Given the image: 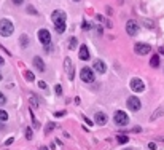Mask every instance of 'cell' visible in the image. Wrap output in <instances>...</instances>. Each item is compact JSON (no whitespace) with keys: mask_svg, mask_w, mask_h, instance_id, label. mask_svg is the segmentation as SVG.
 <instances>
[{"mask_svg":"<svg viewBox=\"0 0 164 150\" xmlns=\"http://www.w3.org/2000/svg\"><path fill=\"white\" fill-rule=\"evenodd\" d=\"M53 22H54V27H56V32L58 34H62L65 30V19H67V16H65V13L62 10H54L53 11Z\"/></svg>","mask_w":164,"mask_h":150,"instance_id":"6da1fadb","label":"cell"},{"mask_svg":"<svg viewBox=\"0 0 164 150\" xmlns=\"http://www.w3.org/2000/svg\"><path fill=\"white\" fill-rule=\"evenodd\" d=\"M15 30V26L10 19H0V35L3 37H10Z\"/></svg>","mask_w":164,"mask_h":150,"instance_id":"7a4b0ae2","label":"cell"},{"mask_svg":"<svg viewBox=\"0 0 164 150\" xmlns=\"http://www.w3.org/2000/svg\"><path fill=\"white\" fill-rule=\"evenodd\" d=\"M80 78H81L85 83H92L94 82V72L89 67H83L81 72H80Z\"/></svg>","mask_w":164,"mask_h":150,"instance_id":"3957f363","label":"cell"},{"mask_svg":"<svg viewBox=\"0 0 164 150\" xmlns=\"http://www.w3.org/2000/svg\"><path fill=\"white\" fill-rule=\"evenodd\" d=\"M128 121H129V118H128V115H126L124 112L118 110L115 114V123L118 126H126V125H128Z\"/></svg>","mask_w":164,"mask_h":150,"instance_id":"277c9868","label":"cell"},{"mask_svg":"<svg viewBox=\"0 0 164 150\" xmlns=\"http://www.w3.org/2000/svg\"><path fill=\"white\" fill-rule=\"evenodd\" d=\"M134 51H135L137 54L143 56V54H148L150 51H151V46H150L148 43H135V46H134Z\"/></svg>","mask_w":164,"mask_h":150,"instance_id":"5b68a950","label":"cell"},{"mask_svg":"<svg viewBox=\"0 0 164 150\" xmlns=\"http://www.w3.org/2000/svg\"><path fill=\"white\" fill-rule=\"evenodd\" d=\"M38 40H40V43H41V45L48 46V45H49V42H51V35H49V32L46 30V29H40V30H38Z\"/></svg>","mask_w":164,"mask_h":150,"instance_id":"8992f818","label":"cell"},{"mask_svg":"<svg viewBox=\"0 0 164 150\" xmlns=\"http://www.w3.org/2000/svg\"><path fill=\"white\" fill-rule=\"evenodd\" d=\"M129 85H131V90L135 91V93H140V91L145 90V85H143V82L140 80V78H132Z\"/></svg>","mask_w":164,"mask_h":150,"instance_id":"52a82bcc","label":"cell"},{"mask_svg":"<svg viewBox=\"0 0 164 150\" xmlns=\"http://www.w3.org/2000/svg\"><path fill=\"white\" fill-rule=\"evenodd\" d=\"M126 32L131 35V37H134V35H137V32H139V26H137V22L135 21H128L126 22Z\"/></svg>","mask_w":164,"mask_h":150,"instance_id":"ba28073f","label":"cell"},{"mask_svg":"<svg viewBox=\"0 0 164 150\" xmlns=\"http://www.w3.org/2000/svg\"><path fill=\"white\" fill-rule=\"evenodd\" d=\"M64 69H65V72H67L70 80H73L75 74H73V64H72V59H70V58H65V61H64Z\"/></svg>","mask_w":164,"mask_h":150,"instance_id":"9c48e42d","label":"cell"},{"mask_svg":"<svg viewBox=\"0 0 164 150\" xmlns=\"http://www.w3.org/2000/svg\"><path fill=\"white\" fill-rule=\"evenodd\" d=\"M128 107L132 112H137L140 110V101H139V97H135V96H131L129 99H128Z\"/></svg>","mask_w":164,"mask_h":150,"instance_id":"30bf717a","label":"cell"},{"mask_svg":"<svg viewBox=\"0 0 164 150\" xmlns=\"http://www.w3.org/2000/svg\"><path fill=\"white\" fill-rule=\"evenodd\" d=\"M92 67H94L96 72H99V74H105V70H107V65L104 61H100V59H96L94 62H92Z\"/></svg>","mask_w":164,"mask_h":150,"instance_id":"8fae6325","label":"cell"},{"mask_svg":"<svg viewBox=\"0 0 164 150\" xmlns=\"http://www.w3.org/2000/svg\"><path fill=\"white\" fill-rule=\"evenodd\" d=\"M80 59H81V61H88V59H89V51H88V46L86 45H81V46H80Z\"/></svg>","mask_w":164,"mask_h":150,"instance_id":"7c38bea8","label":"cell"},{"mask_svg":"<svg viewBox=\"0 0 164 150\" xmlns=\"http://www.w3.org/2000/svg\"><path fill=\"white\" fill-rule=\"evenodd\" d=\"M94 120H96V123H97V125L104 126V125L107 123V115H105V114H102V112H97Z\"/></svg>","mask_w":164,"mask_h":150,"instance_id":"4fadbf2b","label":"cell"},{"mask_svg":"<svg viewBox=\"0 0 164 150\" xmlns=\"http://www.w3.org/2000/svg\"><path fill=\"white\" fill-rule=\"evenodd\" d=\"M34 65L40 70V72H43V70H45V62L41 61L40 56H35V58H34Z\"/></svg>","mask_w":164,"mask_h":150,"instance_id":"5bb4252c","label":"cell"},{"mask_svg":"<svg viewBox=\"0 0 164 150\" xmlns=\"http://www.w3.org/2000/svg\"><path fill=\"white\" fill-rule=\"evenodd\" d=\"M29 102H30L32 109H37V107H38V101H37L35 94H30V96H29Z\"/></svg>","mask_w":164,"mask_h":150,"instance_id":"9a60e30c","label":"cell"},{"mask_svg":"<svg viewBox=\"0 0 164 150\" xmlns=\"http://www.w3.org/2000/svg\"><path fill=\"white\" fill-rule=\"evenodd\" d=\"M150 65H151V67H158L159 65V56L158 54H154L151 59H150Z\"/></svg>","mask_w":164,"mask_h":150,"instance_id":"2e32d148","label":"cell"},{"mask_svg":"<svg viewBox=\"0 0 164 150\" xmlns=\"http://www.w3.org/2000/svg\"><path fill=\"white\" fill-rule=\"evenodd\" d=\"M21 46H22V48H27V45H29V37H27V35H21Z\"/></svg>","mask_w":164,"mask_h":150,"instance_id":"e0dca14e","label":"cell"},{"mask_svg":"<svg viewBox=\"0 0 164 150\" xmlns=\"http://www.w3.org/2000/svg\"><path fill=\"white\" fill-rule=\"evenodd\" d=\"M116 140H118V144H126L129 140V137H128V136H124V134H120L118 137H116Z\"/></svg>","mask_w":164,"mask_h":150,"instance_id":"ac0fdd59","label":"cell"},{"mask_svg":"<svg viewBox=\"0 0 164 150\" xmlns=\"http://www.w3.org/2000/svg\"><path fill=\"white\" fill-rule=\"evenodd\" d=\"M69 48H70V50H75V48H77V39H75V37H72V39H70Z\"/></svg>","mask_w":164,"mask_h":150,"instance_id":"d6986e66","label":"cell"},{"mask_svg":"<svg viewBox=\"0 0 164 150\" xmlns=\"http://www.w3.org/2000/svg\"><path fill=\"white\" fill-rule=\"evenodd\" d=\"M0 120H2V121L8 120V114H7L5 110H2V109H0Z\"/></svg>","mask_w":164,"mask_h":150,"instance_id":"ffe728a7","label":"cell"},{"mask_svg":"<svg viewBox=\"0 0 164 150\" xmlns=\"http://www.w3.org/2000/svg\"><path fill=\"white\" fill-rule=\"evenodd\" d=\"M24 77H26V80H29V82H32V80H34V74H32V72H26L24 74Z\"/></svg>","mask_w":164,"mask_h":150,"instance_id":"44dd1931","label":"cell"},{"mask_svg":"<svg viewBox=\"0 0 164 150\" xmlns=\"http://www.w3.org/2000/svg\"><path fill=\"white\" fill-rule=\"evenodd\" d=\"M54 126H56V125L53 123V121H51V123H48V126H46V128H45V133L48 134V133H49L51 129H54Z\"/></svg>","mask_w":164,"mask_h":150,"instance_id":"7402d4cb","label":"cell"},{"mask_svg":"<svg viewBox=\"0 0 164 150\" xmlns=\"http://www.w3.org/2000/svg\"><path fill=\"white\" fill-rule=\"evenodd\" d=\"M54 91H56V94H58V96H62V88H61V85H56Z\"/></svg>","mask_w":164,"mask_h":150,"instance_id":"603a6c76","label":"cell"},{"mask_svg":"<svg viewBox=\"0 0 164 150\" xmlns=\"http://www.w3.org/2000/svg\"><path fill=\"white\" fill-rule=\"evenodd\" d=\"M27 13H30V15H38V13H37V10H35V8L34 7H27Z\"/></svg>","mask_w":164,"mask_h":150,"instance_id":"cb8c5ba5","label":"cell"},{"mask_svg":"<svg viewBox=\"0 0 164 150\" xmlns=\"http://www.w3.org/2000/svg\"><path fill=\"white\" fill-rule=\"evenodd\" d=\"M164 114V110L161 109V110H158V112H154V114L151 115V120H154V118H156V117H159V115H163Z\"/></svg>","mask_w":164,"mask_h":150,"instance_id":"d4e9b609","label":"cell"},{"mask_svg":"<svg viewBox=\"0 0 164 150\" xmlns=\"http://www.w3.org/2000/svg\"><path fill=\"white\" fill-rule=\"evenodd\" d=\"M7 102V97L3 96V93H0V105H3Z\"/></svg>","mask_w":164,"mask_h":150,"instance_id":"484cf974","label":"cell"},{"mask_svg":"<svg viewBox=\"0 0 164 150\" xmlns=\"http://www.w3.org/2000/svg\"><path fill=\"white\" fill-rule=\"evenodd\" d=\"M26 137H27V139H32V129H30V128L26 129Z\"/></svg>","mask_w":164,"mask_h":150,"instance_id":"4316f807","label":"cell"},{"mask_svg":"<svg viewBox=\"0 0 164 150\" xmlns=\"http://www.w3.org/2000/svg\"><path fill=\"white\" fill-rule=\"evenodd\" d=\"M38 86L41 88V90H46V83H45V82H41V80L38 82Z\"/></svg>","mask_w":164,"mask_h":150,"instance_id":"83f0119b","label":"cell"},{"mask_svg":"<svg viewBox=\"0 0 164 150\" xmlns=\"http://www.w3.org/2000/svg\"><path fill=\"white\" fill-rule=\"evenodd\" d=\"M143 24H145V26H148L150 29H151V27H153V22H151V21H143Z\"/></svg>","mask_w":164,"mask_h":150,"instance_id":"f1b7e54d","label":"cell"},{"mask_svg":"<svg viewBox=\"0 0 164 150\" xmlns=\"http://www.w3.org/2000/svg\"><path fill=\"white\" fill-rule=\"evenodd\" d=\"M148 147H150V150H156V145H154L153 142H151V144H150V145H148Z\"/></svg>","mask_w":164,"mask_h":150,"instance_id":"f546056e","label":"cell"},{"mask_svg":"<svg viewBox=\"0 0 164 150\" xmlns=\"http://www.w3.org/2000/svg\"><path fill=\"white\" fill-rule=\"evenodd\" d=\"M13 3H15V5H21L22 0H13Z\"/></svg>","mask_w":164,"mask_h":150,"instance_id":"4dcf8cb0","label":"cell"},{"mask_svg":"<svg viewBox=\"0 0 164 150\" xmlns=\"http://www.w3.org/2000/svg\"><path fill=\"white\" fill-rule=\"evenodd\" d=\"M83 120H85V121H86V123H88V125H92V121H91V120H88V118H86V117H83Z\"/></svg>","mask_w":164,"mask_h":150,"instance_id":"1f68e13d","label":"cell"},{"mask_svg":"<svg viewBox=\"0 0 164 150\" xmlns=\"http://www.w3.org/2000/svg\"><path fill=\"white\" fill-rule=\"evenodd\" d=\"M159 53L164 54V46H159Z\"/></svg>","mask_w":164,"mask_h":150,"instance_id":"d6a6232c","label":"cell"},{"mask_svg":"<svg viewBox=\"0 0 164 150\" xmlns=\"http://www.w3.org/2000/svg\"><path fill=\"white\" fill-rule=\"evenodd\" d=\"M2 64H3V58L0 56V65H2Z\"/></svg>","mask_w":164,"mask_h":150,"instance_id":"836d02e7","label":"cell"},{"mask_svg":"<svg viewBox=\"0 0 164 150\" xmlns=\"http://www.w3.org/2000/svg\"><path fill=\"white\" fill-rule=\"evenodd\" d=\"M40 150H48V149H46V147H40Z\"/></svg>","mask_w":164,"mask_h":150,"instance_id":"e575fe53","label":"cell"},{"mask_svg":"<svg viewBox=\"0 0 164 150\" xmlns=\"http://www.w3.org/2000/svg\"><path fill=\"white\" fill-rule=\"evenodd\" d=\"M0 80H2V74H0Z\"/></svg>","mask_w":164,"mask_h":150,"instance_id":"d590c367","label":"cell"},{"mask_svg":"<svg viewBox=\"0 0 164 150\" xmlns=\"http://www.w3.org/2000/svg\"><path fill=\"white\" fill-rule=\"evenodd\" d=\"M75 2H78V0H75Z\"/></svg>","mask_w":164,"mask_h":150,"instance_id":"8d00e7d4","label":"cell"},{"mask_svg":"<svg viewBox=\"0 0 164 150\" xmlns=\"http://www.w3.org/2000/svg\"><path fill=\"white\" fill-rule=\"evenodd\" d=\"M126 150H129V149H126Z\"/></svg>","mask_w":164,"mask_h":150,"instance_id":"74e56055","label":"cell"}]
</instances>
